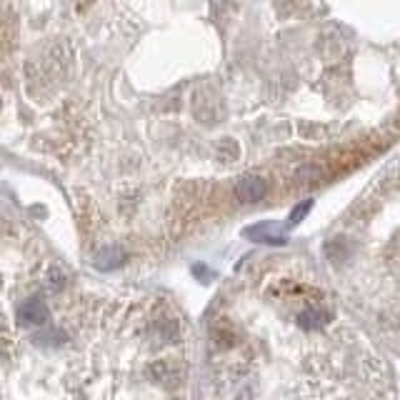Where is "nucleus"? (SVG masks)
<instances>
[{
  "mask_svg": "<svg viewBox=\"0 0 400 400\" xmlns=\"http://www.w3.org/2000/svg\"><path fill=\"white\" fill-rule=\"evenodd\" d=\"M245 238L258 240V243H271V245H283L286 243V225L281 223H258L245 230Z\"/></svg>",
  "mask_w": 400,
  "mask_h": 400,
  "instance_id": "nucleus-1",
  "label": "nucleus"
},
{
  "mask_svg": "<svg viewBox=\"0 0 400 400\" xmlns=\"http://www.w3.org/2000/svg\"><path fill=\"white\" fill-rule=\"evenodd\" d=\"M18 318L28 325H43L48 323V305L40 300V298H30L18 308Z\"/></svg>",
  "mask_w": 400,
  "mask_h": 400,
  "instance_id": "nucleus-2",
  "label": "nucleus"
},
{
  "mask_svg": "<svg viewBox=\"0 0 400 400\" xmlns=\"http://www.w3.org/2000/svg\"><path fill=\"white\" fill-rule=\"evenodd\" d=\"M265 190H268V183L260 175H245L238 183V188H235V193H238V198L243 203H255V200L263 198Z\"/></svg>",
  "mask_w": 400,
  "mask_h": 400,
  "instance_id": "nucleus-3",
  "label": "nucleus"
},
{
  "mask_svg": "<svg viewBox=\"0 0 400 400\" xmlns=\"http://www.w3.org/2000/svg\"><path fill=\"white\" fill-rule=\"evenodd\" d=\"M120 258H123V255H120L118 250H103V253L98 255L95 265L100 271H110V268H115V265L120 263Z\"/></svg>",
  "mask_w": 400,
  "mask_h": 400,
  "instance_id": "nucleus-4",
  "label": "nucleus"
},
{
  "mask_svg": "<svg viewBox=\"0 0 400 400\" xmlns=\"http://www.w3.org/2000/svg\"><path fill=\"white\" fill-rule=\"evenodd\" d=\"M310 208H313V203H310V200H303L300 206H295V211H293V216H290V220H288V225H298V223H300L305 216H308Z\"/></svg>",
  "mask_w": 400,
  "mask_h": 400,
  "instance_id": "nucleus-5",
  "label": "nucleus"
}]
</instances>
